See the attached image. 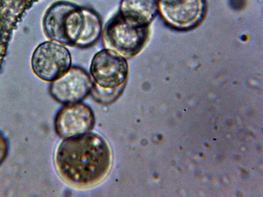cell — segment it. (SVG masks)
Segmentation results:
<instances>
[{
	"instance_id": "cell-1",
	"label": "cell",
	"mask_w": 263,
	"mask_h": 197,
	"mask_svg": "<svg viewBox=\"0 0 263 197\" xmlns=\"http://www.w3.org/2000/svg\"><path fill=\"white\" fill-rule=\"evenodd\" d=\"M55 164L63 178L78 187H87L102 180L111 164V152L106 140L89 132L63 140L57 148Z\"/></svg>"
},
{
	"instance_id": "cell-2",
	"label": "cell",
	"mask_w": 263,
	"mask_h": 197,
	"mask_svg": "<svg viewBox=\"0 0 263 197\" xmlns=\"http://www.w3.org/2000/svg\"><path fill=\"white\" fill-rule=\"evenodd\" d=\"M84 15L81 6L66 1H57L46 10L43 27L46 36L63 45L74 46L82 30Z\"/></svg>"
},
{
	"instance_id": "cell-3",
	"label": "cell",
	"mask_w": 263,
	"mask_h": 197,
	"mask_svg": "<svg viewBox=\"0 0 263 197\" xmlns=\"http://www.w3.org/2000/svg\"><path fill=\"white\" fill-rule=\"evenodd\" d=\"M148 35V27L133 26L118 12L106 23L102 31V43L104 49L112 50L127 60L136 56L142 50Z\"/></svg>"
},
{
	"instance_id": "cell-4",
	"label": "cell",
	"mask_w": 263,
	"mask_h": 197,
	"mask_svg": "<svg viewBox=\"0 0 263 197\" xmlns=\"http://www.w3.org/2000/svg\"><path fill=\"white\" fill-rule=\"evenodd\" d=\"M70 51L63 45L46 41L34 50L31 61L34 73L41 80L52 82L65 73L71 67Z\"/></svg>"
},
{
	"instance_id": "cell-5",
	"label": "cell",
	"mask_w": 263,
	"mask_h": 197,
	"mask_svg": "<svg viewBox=\"0 0 263 197\" xmlns=\"http://www.w3.org/2000/svg\"><path fill=\"white\" fill-rule=\"evenodd\" d=\"M90 74L93 83L109 89L126 84L129 75L127 60L118 53L106 49L97 52L92 57Z\"/></svg>"
},
{
	"instance_id": "cell-6",
	"label": "cell",
	"mask_w": 263,
	"mask_h": 197,
	"mask_svg": "<svg viewBox=\"0 0 263 197\" xmlns=\"http://www.w3.org/2000/svg\"><path fill=\"white\" fill-rule=\"evenodd\" d=\"M96 123L92 109L81 102L65 105L57 113L54 126L57 134L65 140L91 132Z\"/></svg>"
},
{
	"instance_id": "cell-7",
	"label": "cell",
	"mask_w": 263,
	"mask_h": 197,
	"mask_svg": "<svg viewBox=\"0 0 263 197\" xmlns=\"http://www.w3.org/2000/svg\"><path fill=\"white\" fill-rule=\"evenodd\" d=\"M206 9V0H158V12L162 18L177 29H190L198 25Z\"/></svg>"
},
{
	"instance_id": "cell-8",
	"label": "cell",
	"mask_w": 263,
	"mask_h": 197,
	"mask_svg": "<svg viewBox=\"0 0 263 197\" xmlns=\"http://www.w3.org/2000/svg\"><path fill=\"white\" fill-rule=\"evenodd\" d=\"M92 86V79L86 70L71 66L62 76L51 82L49 93L60 103H76L90 94Z\"/></svg>"
},
{
	"instance_id": "cell-9",
	"label": "cell",
	"mask_w": 263,
	"mask_h": 197,
	"mask_svg": "<svg viewBox=\"0 0 263 197\" xmlns=\"http://www.w3.org/2000/svg\"><path fill=\"white\" fill-rule=\"evenodd\" d=\"M158 12V0H121L119 13L129 25L145 27Z\"/></svg>"
},
{
	"instance_id": "cell-10",
	"label": "cell",
	"mask_w": 263,
	"mask_h": 197,
	"mask_svg": "<svg viewBox=\"0 0 263 197\" xmlns=\"http://www.w3.org/2000/svg\"><path fill=\"white\" fill-rule=\"evenodd\" d=\"M84 15L82 29L74 46L85 48L93 45L102 32V22L100 15L93 9L82 7Z\"/></svg>"
},
{
	"instance_id": "cell-11",
	"label": "cell",
	"mask_w": 263,
	"mask_h": 197,
	"mask_svg": "<svg viewBox=\"0 0 263 197\" xmlns=\"http://www.w3.org/2000/svg\"><path fill=\"white\" fill-rule=\"evenodd\" d=\"M125 87V85H124L116 89L105 88L92 82L90 94L98 103L108 105L115 102L121 95Z\"/></svg>"
},
{
	"instance_id": "cell-12",
	"label": "cell",
	"mask_w": 263,
	"mask_h": 197,
	"mask_svg": "<svg viewBox=\"0 0 263 197\" xmlns=\"http://www.w3.org/2000/svg\"><path fill=\"white\" fill-rule=\"evenodd\" d=\"M36 0H1L0 10L22 11Z\"/></svg>"
},
{
	"instance_id": "cell-13",
	"label": "cell",
	"mask_w": 263,
	"mask_h": 197,
	"mask_svg": "<svg viewBox=\"0 0 263 197\" xmlns=\"http://www.w3.org/2000/svg\"><path fill=\"white\" fill-rule=\"evenodd\" d=\"M9 151L8 141L0 130V166L6 159Z\"/></svg>"
}]
</instances>
